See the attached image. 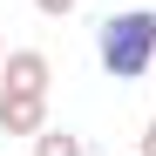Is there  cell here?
<instances>
[{
  "instance_id": "obj_1",
  "label": "cell",
  "mask_w": 156,
  "mask_h": 156,
  "mask_svg": "<svg viewBox=\"0 0 156 156\" xmlns=\"http://www.w3.org/2000/svg\"><path fill=\"white\" fill-rule=\"evenodd\" d=\"M95 55L109 82H143L156 75V7H122L95 27Z\"/></svg>"
},
{
  "instance_id": "obj_2",
  "label": "cell",
  "mask_w": 156,
  "mask_h": 156,
  "mask_svg": "<svg viewBox=\"0 0 156 156\" xmlns=\"http://www.w3.org/2000/svg\"><path fill=\"white\" fill-rule=\"evenodd\" d=\"M48 129V95L0 88V136H41Z\"/></svg>"
},
{
  "instance_id": "obj_3",
  "label": "cell",
  "mask_w": 156,
  "mask_h": 156,
  "mask_svg": "<svg viewBox=\"0 0 156 156\" xmlns=\"http://www.w3.org/2000/svg\"><path fill=\"white\" fill-rule=\"evenodd\" d=\"M55 82V61L41 48H7V68H0V88H27V95H48Z\"/></svg>"
},
{
  "instance_id": "obj_4",
  "label": "cell",
  "mask_w": 156,
  "mask_h": 156,
  "mask_svg": "<svg viewBox=\"0 0 156 156\" xmlns=\"http://www.w3.org/2000/svg\"><path fill=\"white\" fill-rule=\"evenodd\" d=\"M34 156H88V143L75 136V129H41V136H34Z\"/></svg>"
},
{
  "instance_id": "obj_5",
  "label": "cell",
  "mask_w": 156,
  "mask_h": 156,
  "mask_svg": "<svg viewBox=\"0 0 156 156\" xmlns=\"http://www.w3.org/2000/svg\"><path fill=\"white\" fill-rule=\"evenodd\" d=\"M75 7H82V0H34V14H48V20H68Z\"/></svg>"
},
{
  "instance_id": "obj_6",
  "label": "cell",
  "mask_w": 156,
  "mask_h": 156,
  "mask_svg": "<svg viewBox=\"0 0 156 156\" xmlns=\"http://www.w3.org/2000/svg\"><path fill=\"white\" fill-rule=\"evenodd\" d=\"M136 156H156V115L143 122V149H136Z\"/></svg>"
},
{
  "instance_id": "obj_7",
  "label": "cell",
  "mask_w": 156,
  "mask_h": 156,
  "mask_svg": "<svg viewBox=\"0 0 156 156\" xmlns=\"http://www.w3.org/2000/svg\"><path fill=\"white\" fill-rule=\"evenodd\" d=\"M0 68H7V41H0Z\"/></svg>"
}]
</instances>
